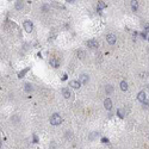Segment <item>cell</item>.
<instances>
[{
	"label": "cell",
	"mask_w": 149,
	"mask_h": 149,
	"mask_svg": "<svg viewBox=\"0 0 149 149\" xmlns=\"http://www.w3.org/2000/svg\"><path fill=\"white\" fill-rule=\"evenodd\" d=\"M48 8H49V6H48V5H44V6H43V11H44V12H47V11H48Z\"/></svg>",
	"instance_id": "ffe728a7"
},
{
	"label": "cell",
	"mask_w": 149,
	"mask_h": 149,
	"mask_svg": "<svg viewBox=\"0 0 149 149\" xmlns=\"http://www.w3.org/2000/svg\"><path fill=\"white\" fill-rule=\"evenodd\" d=\"M23 8V2L19 0V1H17V4H16V10H22Z\"/></svg>",
	"instance_id": "5bb4252c"
},
{
	"label": "cell",
	"mask_w": 149,
	"mask_h": 149,
	"mask_svg": "<svg viewBox=\"0 0 149 149\" xmlns=\"http://www.w3.org/2000/svg\"><path fill=\"white\" fill-rule=\"evenodd\" d=\"M69 86H72L73 88H79L81 86V82L78 81V80H72V81L69 82Z\"/></svg>",
	"instance_id": "8992f818"
},
{
	"label": "cell",
	"mask_w": 149,
	"mask_h": 149,
	"mask_svg": "<svg viewBox=\"0 0 149 149\" xmlns=\"http://www.w3.org/2000/svg\"><path fill=\"white\" fill-rule=\"evenodd\" d=\"M62 95H63L66 99H68V98L72 95L70 91H69V88H63V90H62Z\"/></svg>",
	"instance_id": "30bf717a"
},
{
	"label": "cell",
	"mask_w": 149,
	"mask_h": 149,
	"mask_svg": "<svg viewBox=\"0 0 149 149\" xmlns=\"http://www.w3.org/2000/svg\"><path fill=\"white\" fill-rule=\"evenodd\" d=\"M66 1H68V2H73L74 0H66Z\"/></svg>",
	"instance_id": "7402d4cb"
},
{
	"label": "cell",
	"mask_w": 149,
	"mask_h": 149,
	"mask_svg": "<svg viewBox=\"0 0 149 149\" xmlns=\"http://www.w3.org/2000/svg\"><path fill=\"white\" fill-rule=\"evenodd\" d=\"M50 65H51L54 68H57L58 66H60V61H58L56 57H53V58H50Z\"/></svg>",
	"instance_id": "52a82bcc"
},
{
	"label": "cell",
	"mask_w": 149,
	"mask_h": 149,
	"mask_svg": "<svg viewBox=\"0 0 149 149\" xmlns=\"http://www.w3.org/2000/svg\"><path fill=\"white\" fill-rule=\"evenodd\" d=\"M118 116H119L121 118L124 117V111H123V110H118Z\"/></svg>",
	"instance_id": "ac0fdd59"
},
{
	"label": "cell",
	"mask_w": 149,
	"mask_h": 149,
	"mask_svg": "<svg viewBox=\"0 0 149 149\" xmlns=\"http://www.w3.org/2000/svg\"><path fill=\"white\" fill-rule=\"evenodd\" d=\"M105 91H106V93H111V92H112V91H113V88H112V86H111V85H108V86H106V88H105Z\"/></svg>",
	"instance_id": "2e32d148"
},
{
	"label": "cell",
	"mask_w": 149,
	"mask_h": 149,
	"mask_svg": "<svg viewBox=\"0 0 149 149\" xmlns=\"http://www.w3.org/2000/svg\"><path fill=\"white\" fill-rule=\"evenodd\" d=\"M50 123H51V125H60L61 123H62V118H61V116L58 115V113H54L51 117H50Z\"/></svg>",
	"instance_id": "6da1fadb"
},
{
	"label": "cell",
	"mask_w": 149,
	"mask_h": 149,
	"mask_svg": "<svg viewBox=\"0 0 149 149\" xmlns=\"http://www.w3.org/2000/svg\"><path fill=\"white\" fill-rule=\"evenodd\" d=\"M130 6H131V10L132 11H137L138 10V1L137 0H131Z\"/></svg>",
	"instance_id": "ba28073f"
},
{
	"label": "cell",
	"mask_w": 149,
	"mask_h": 149,
	"mask_svg": "<svg viewBox=\"0 0 149 149\" xmlns=\"http://www.w3.org/2000/svg\"><path fill=\"white\" fill-rule=\"evenodd\" d=\"M78 56H79V57H80V58H83V57H85V53H83V51H82V50H79V51H78Z\"/></svg>",
	"instance_id": "e0dca14e"
},
{
	"label": "cell",
	"mask_w": 149,
	"mask_h": 149,
	"mask_svg": "<svg viewBox=\"0 0 149 149\" xmlns=\"http://www.w3.org/2000/svg\"><path fill=\"white\" fill-rule=\"evenodd\" d=\"M101 141H103V142H104V143H108V138H103V140H101Z\"/></svg>",
	"instance_id": "44dd1931"
},
{
	"label": "cell",
	"mask_w": 149,
	"mask_h": 149,
	"mask_svg": "<svg viewBox=\"0 0 149 149\" xmlns=\"http://www.w3.org/2000/svg\"><path fill=\"white\" fill-rule=\"evenodd\" d=\"M87 47L91 48V49H97L99 47V43L95 41V40H90V41L87 42Z\"/></svg>",
	"instance_id": "277c9868"
},
{
	"label": "cell",
	"mask_w": 149,
	"mask_h": 149,
	"mask_svg": "<svg viewBox=\"0 0 149 149\" xmlns=\"http://www.w3.org/2000/svg\"><path fill=\"white\" fill-rule=\"evenodd\" d=\"M106 41H108V44H115L116 41H117V37L113 33H108V36H106Z\"/></svg>",
	"instance_id": "3957f363"
},
{
	"label": "cell",
	"mask_w": 149,
	"mask_h": 149,
	"mask_svg": "<svg viewBox=\"0 0 149 149\" xmlns=\"http://www.w3.org/2000/svg\"><path fill=\"white\" fill-rule=\"evenodd\" d=\"M104 108H106V110H108V111L112 108V101H111L110 98H106V99L104 100Z\"/></svg>",
	"instance_id": "5b68a950"
},
{
	"label": "cell",
	"mask_w": 149,
	"mask_h": 149,
	"mask_svg": "<svg viewBox=\"0 0 149 149\" xmlns=\"http://www.w3.org/2000/svg\"><path fill=\"white\" fill-rule=\"evenodd\" d=\"M144 30H146V32H149V23H147L144 25Z\"/></svg>",
	"instance_id": "d6986e66"
},
{
	"label": "cell",
	"mask_w": 149,
	"mask_h": 149,
	"mask_svg": "<svg viewBox=\"0 0 149 149\" xmlns=\"http://www.w3.org/2000/svg\"><path fill=\"white\" fill-rule=\"evenodd\" d=\"M24 88H25L26 92H31V91H32V86H31L30 83H25V87H24Z\"/></svg>",
	"instance_id": "9a60e30c"
},
{
	"label": "cell",
	"mask_w": 149,
	"mask_h": 149,
	"mask_svg": "<svg viewBox=\"0 0 149 149\" xmlns=\"http://www.w3.org/2000/svg\"><path fill=\"white\" fill-rule=\"evenodd\" d=\"M137 100L141 101V103H144L146 101V93L144 92H140L138 95H137Z\"/></svg>",
	"instance_id": "9c48e42d"
},
{
	"label": "cell",
	"mask_w": 149,
	"mask_h": 149,
	"mask_svg": "<svg viewBox=\"0 0 149 149\" xmlns=\"http://www.w3.org/2000/svg\"><path fill=\"white\" fill-rule=\"evenodd\" d=\"M80 82H81V83H87V82H88V75L81 74V75H80Z\"/></svg>",
	"instance_id": "8fae6325"
},
{
	"label": "cell",
	"mask_w": 149,
	"mask_h": 149,
	"mask_svg": "<svg viewBox=\"0 0 149 149\" xmlns=\"http://www.w3.org/2000/svg\"><path fill=\"white\" fill-rule=\"evenodd\" d=\"M106 8V4H104L103 1H98V10H104Z\"/></svg>",
	"instance_id": "4fadbf2b"
},
{
	"label": "cell",
	"mask_w": 149,
	"mask_h": 149,
	"mask_svg": "<svg viewBox=\"0 0 149 149\" xmlns=\"http://www.w3.org/2000/svg\"><path fill=\"white\" fill-rule=\"evenodd\" d=\"M119 86H121V90H122V91H126V90H128V82L124 81V80L121 81V85H119Z\"/></svg>",
	"instance_id": "7c38bea8"
},
{
	"label": "cell",
	"mask_w": 149,
	"mask_h": 149,
	"mask_svg": "<svg viewBox=\"0 0 149 149\" xmlns=\"http://www.w3.org/2000/svg\"><path fill=\"white\" fill-rule=\"evenodd\" d=\"M23 26H24V29H25L26 32H31V31L33 30V25H32V23H31L30 20H25L24 24H23Z\"/></svg>",
	"instance_id": "7a4b0ae2"
}]
</instances>
